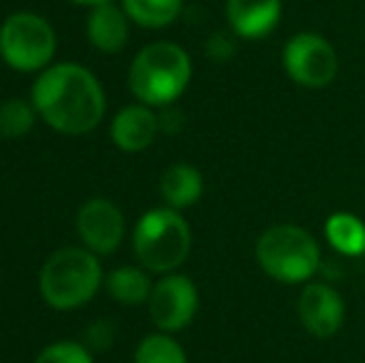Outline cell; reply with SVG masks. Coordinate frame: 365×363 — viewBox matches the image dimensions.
<instances>
[{
    "instance_id": "5bb4252c",
    "label": "cell",
    "mask_w": 365,
    "mask_h": 363,
    "mask_svg": "<svg viewBox=\"0 0 365 363\" xmlns=\"http://www.w3.org/2000/svg\"><path fill=\"white\" fill-rule=\"evenodd\" d=\"M159 192L167 207L184 212V209L194 207L204 194V177L189 162H174L164 170L162 180H159Z\"/></svg>"
},
{
    "instance_id": "44dd1931",
    "label": "cell",
    "mask_w": 365,
    "mask_h": 363,
    "mask_svg": "<svg viewBox=\"0 0 365 363\" xmlns=\"http://www.w3.org/2000/svg\"><path fill=\"white\" fill-rule=\"evenodd\" d=\"M70 3L87 5V8H95V5H102V3H115V0H70Z\"/></svg>"
},
{
    "instance_id": "9c48e42d",
    "label": "cell",
    "mask_w": 365,
    "mask_h": 363,
    "mask_svg": "<svg viewBox=\"0 0 365 363\" xmlns=\"http://www.w3.org/2000/svg\"><path fill=\"white\" fill-rule=\"evenodd\" d=\"M75 227L85 249H90L97 257H105V254L117 252L125 239V214L115 202L95 197L80 207Z\"/></svg>"
},
{
    "instance_id": "8fae6325",
    "label": "cell",
    "mask_w": 365,
    "mask_h": 363,
    "mask_svg": "<svg viewBox=\"0 0 365 363\" xmlns=\"http://www.w3.org/2000/svg\"><path fill=\"white\" fill-rule=\"evenodd\" d=\"M226 23L236 40H266L284 18V0H226Z\"/></svg>"
},
{
    "instance_id": "ffe728a7",
    "label": "cell",
    "mask_w": 365,
    "mask_h": 363,
    "mask_svg": "<svg viewBox=\"0 0 365 363\" xmlns=\"http://www.w3.org/2000/svg\"><path fill=\"white\" fill-rule=\"evenodd\" d=\"M35 363H95L92 354L75 341H55L38 354Z\"/></svg>"
},
{
    "instance_id": "5b68a950",
    "label": "cell",
    "mask_w": 365,
    "mask_h": 363,
    "mask_svg": "<svg viewBox=\"0 0 365 363\" xmlns=\"http://www.w3.org/2000/svg\"><path fill=\"white\" fill-rule=\"evenodd\" d=\"M132 252L147 272H177L192 252V229L184 214L167 204L145 212L132 234Z\"/></svg>"
},
{
    "instance_id": "7a4b0ae2",
    "label": "cell",
    "mask_w": 365,
    "mask_h": 363,
    "mask_svg": "<svg viewBox=\"0 0 365 363\" xmlns=\"http://www.w3.org/2000/svg\"><path fill=\"white\" fill-rule=\"evenodd\" d=\"M192 73V58L182 45L157 40L135 55L127 83L137 102L149 107H169L187 92Z\"/></svg>"
},
{
    "instance_id": "277c9868",
    "label": "cell",
    "mask_w": 365,
    "mask_h": 363,
    "mask_svg": "<svg viewBox=\"0 0 365 363\" xmlns=\"http://www.w3.org/2000/svg\"><path fill=\"white\" fill-rule=\"evenodd\" d=\"M105 284L97 254L85 247H65L50 254L40 269V294L55 311H75L92 301Z\"/></svg>"
},
{
    "instance_id": "2e32d148",
    "label": "cell",
    "mask_w": 365,
    "mask_h": 363,
    "mask_svg": "<svg viewBox=\"0 0 365 363\" xmlns=\"http://www.w3.org/2000/svg\"><path fill=\"white\" fill-rule=\"evenodd\" d=\"M326 239L343 257L365 254V222L351 212H336L326 222Z\"/></svg>"
},
{
    "instance_id": "7c38bea8",
    "label": "cell",
    "mask_w": 365,
    "mask_h": 363,
    "mask_svg": "<svg viewBox=\"0 0 365 363\" xmlns=\"http://www.w3.org/2000/svg\"><path fill=\"white\" fill-rule=\"evenodd\" d=\"M159 130V115L154 112V107L149 105H127L115 115L110 125V137L122 152H145L147 147L154 145Z\"/></svg>"
},
{
    "instance_id": "30bf717a",
    "label": "cell",
    "mask_w": 365,
    "mask_h": 363,
    "mask_svg": "<svg viewBox=\"0 0 365 363\" xmlns=\"http://www.w3.org/2000/svg\"><path fill=\"white\" fill-rule=\"evenodd\" d=\"M298 321L316 339H333L346 324L341 291L326 281H308L298 296Z\"/></svg>"
},
{
    "instance_id": "9a60e30c",
    "label": "cell",
    "mask_w": 365,
    "mask_h": 363,
    "mask_svg": "<svg viewBox=\"0 0 365 363\" xmlns=\"http://www.w3.org/2000/svg\"><path fill=\"white\" fill-rule=\"evenodd\" d=\"M154 281L149 279L147 269L137 267H117L105 276V289L122 306H140L147 304L152 294Z\"/></svg>"
},
{
    "instance_id": "4fadbf2b",
    "label": "cell",
    "mask_w": 365,
    "mask_h": 363,
    "mask_svg": "<svg viewBox=\"0 0 365 363\" xmlns=\"http://www.w3.org/2000/svg\"><path fill=\"white\" fill-rule=\"evenodd\" d=\"M130 23L125 8L115 3H102L90 8L87 15V40L100 53H120L130 40Z\"/></svg>"
},
{
    "instance_id": "52a82bcc",
    "label": "cell",
    "mask_w": 365,
    "mask_h": 363,
    "mask_svg": "<svg viewBox=\"0 0 365 363\" xmlns=\"http://www.w3.org/2000/svg\"><path fill=\"white\" fill-rule=\"evenodd\" d=\"M281 65L291 83L303 90H326L336 83L341 60L331 40L318 33H296L281 50Z\"/></svg>"
},
{
    "instance_id": "ac0fdd59",
    "label": "cell",
    "mask_w": 365,
    "mask_h": 363,
    "mask_svg": "<svg viewBox=\"0 0 365 363\" xmlns=\"http://www.w3.org/2000/svg\"><path fill=\"white\" fill-rule=\"evenodd\" d=\"M135 363H189L187 351L172 334H149L140 341L135 351Z\"/></svg>"
},
{
    "instance_id": "e0dca14e",
    "label": "cell",
    "mask_w": 365,
    "mask_h": 363,
    "mask_svg": "<svg viewBox=\"0 0 365 363\" xmlns=\"http://www.w3.org/2000/svg\"><path fill=\"white\" fill-rule=\"evenodd\" d=\"M127 18L147 30H162L177 23L184 10V0H122Z\"/></svg>"
},
{
    "instance_id": "8992f818",
    "label": "cell",
    "mask_w": 365,
    "mask_h": 363,
    "mask_svg": "<svg viewBox=\"0 0 365 363\" xmlns=\"http://www.w3.org/2000/svg\"><path fill=\"white\" fill-rule=\"evenodd\" d=\"M58 50L55 28L38 13H13L0 25V58L18 73H43Z\"/></svg>"
},
{
    "instance_id": "ba28073f",
    "label": "cell",
    "mask_w": 365,
    "mask_h": 363,
    "mask_svg": "<svg viewBox=\"0 0 365 363\" xmlns=\"http://www.w3.org/2000/svg\"><path fill=\"white\" fill-rule=\"evenodd\" d=\"M149 316L154 326L164 334H177L184 331L199 311V289L187 274H164L154 281L152 294L147 301Z\"/></svg>"
},
{
    "instance_id": "7402d4cb",
    "label": "cell",
    "mask_w": 365,
    "mask_h": 363,
    "mask_svg": "<svg viewBox=\"0 0 365 363\" xmlns=\"http://www.w3.org/2000/svg\"><path fill=\"white\" fill-rule=\"evenodd\" d=\"M0 60H3V58H0Z\"/></svg>"
},
{
    "instance_id": "d6986e66",
    "label": "cell",
    "mask_w": 365,
    "mask_h": 363,
    "mask_svg": "<svg viewBox=\"0 0 365 363\" xmlns=\"http://www.w3.org/2000/svg\"><path fill=\"white\" fill-rule=\"evenodd\" d=\"M35 117H38V110H35L33 102L28 100H3L0 102V137L3 140H18V137H25L35 125Z\"/></svg>"
},
{
    "instance_id": "3957f363",
    "label": "cell",
    "mask_w": 365,
    "mask_h": 363,
    "mask_svg": "<svg viewBox=\"0 0 365 363\" xmlns=\"http://www.w3.org/2000/svg\"><path fill=\"white\" fill-rule=\"evenodd\" d=\"M254 257L259 269L279 284H308L321 272V244L298 224H274L256 239Z\"/></svg>"
},
{
    "instance_id": "6da1fadb",
    "label": "cell",
    "mask_w": 365,
    "mask_h": 363,
    "mask_svg": "<svg viewBox=\"0 0 365 363\" xmlns=\"http://www.w3.org/2000/svg\"><path fill=\"white\" fill-rule=\"evenodd\" d=\"M30 102L40 120L63 135H87L107 110L100 80L77 63H55L43 70L30 90Z\"/></svg>"
}]
</instances>
